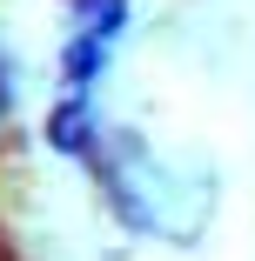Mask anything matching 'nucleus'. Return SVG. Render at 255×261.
<instances>
[{"label": "nucleus", "mask_w": 255, "mask_h": 261, "mask_svg": "<svg viewBox=\"0 0 255 261\" xmlns=\"http://www.w3.org/2000/svg\"><path fill=\"white\" fill-rule=\"evenodd\" d=\"M121 14H128V0H74L67 7V47H61V74H67V100L61 108H87L94 100V81L101 67H108L114 54V40H121Z\"/></svg>", "instance_id": "obj_1"}, {"label": "nucleus", "mask_w": 255, "mask_h": 261, "mask_svg": "<svg viewBox=\"0 0 255 261\" xmlns=\"http://www.w3.org/2000/svg\"><path fill=\"white\" fill-rule=\"evenodd\" d=\"M7 100H14V87H7V61H0V114H7Z\"/></svg>", "instance_id": "obj_2"}]
</instances>
